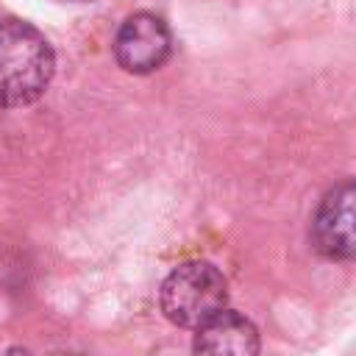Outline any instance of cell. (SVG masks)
I'll return each mask as SVG.
<instances>
[{"instance_id":"cell-1","label":"cell","mask_w":356,"mask_h":356,"mask_svg":"<svg viewBox=\"0 0 356 356\" xmlns=\"http://www.w3.org/2000/svg\"><path fill=\"white\" fill-rule=\"evenodd\" d=\"M53 72L56 56L44 33L22 19H0V108L42 97Z\"/></svg>"},{"instance_id":"cell-2","label":"cell","mask_w":356,"mask_h":356,"mask_svg":"<svg viewBox=\"0 0 356 356\" xmlns=\"http://www.w3.org/2000/svg\"><path fill=\"white\" fill-rule=\"evenodd\" d=\"M228 286L211 261H184L161 284L159 303L170 323L197 328L225 309Z\"/></svg>"},{"instance_id":"cell-3","label":"cell","mask_w":356,"mask_h":356,"mask_svg":"<svg viewBox=\"0 0 356 356\" xmlns=\"http://www.w3.org/2000/svg\"><path fill=\"white\" fill-rule=\"evenodd\" d=\"M172 53V33L167 22L150 11L131 14L114 36V58L125 72H156Z\"/></svg>"},{"instance_id":"cell-4","label":"cell","mask_w":356,"mask_h":356,"mask_svg":"<svg viewBox=\"0 0 356 356\" xmlns=\"http://www.w3.org/2000/svg\"><path fill=\"white\" fill-rule=\"evenodd\" d=\"M353 200H356V186L350 178H345L317 206V214L312 220V242L328 259L350 261L356 253Z\"/></svg>"},{"instance_id":"cell-5","label":"cell","mask_w":356,"mask_h":356,"mask_svg":"<svg viewBox=\"0 0 356 356\" xmlns=\"http://www.w3.org/2000/svg\"><path fill=\"white\" fill-rule=\"evenodd\" d=\"M195 331L192 356H259V331L236 312L222 309Z\"/></svg>"},{"instance_id":"cell-6","label":"cell","mask_w":356,"mask_h":356,"mask_svg":"<svg viewBox=\"0 0 356 356\" xmlns=\"http://www.w3.org/2000/svg\"><path fill=\"white\" fill-rule=\"evenodd\" d=\"M3 356H31L28 350H22V348H11V350H6Z\"/></svg>"},{"instance_id":"cell-7","label":"cell","mask_w":356,"mask_h":356,"mask_svg":"<svg viewBox=\"0 0 356 356\" xmlns=\"http://www.w3.org/2000/svg\"><path fill=\"white\" fill-rule=\"evenodd\" d=\"M56 356H81V353H56Z\"/></svg>"}]
</instances>
